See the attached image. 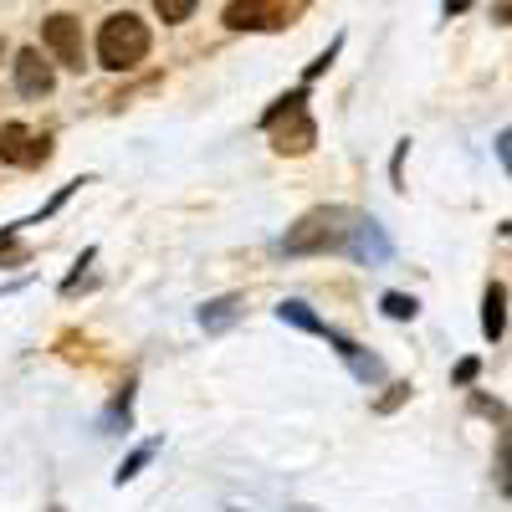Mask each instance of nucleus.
<instances>
[{
	"mask_svg": "<svg viewBox=\"0 0 512 512\" xmlns=\"http://www.w3.org/2000/svg\"><path fill=\"white\" fill-rule=\"evenodd\" d=\"M0 159H11V164H41V159H47V139H31L21 123H6V128H0Z\"/></svg>",
	"mask_w": 512,
	"mask_h": 512,
	"instance_id": "5",
	"label": "nucleus"
},
{
	"mask_svg": "<svg viewBox=\"0 0 512 512\" xmlns=\"http://www.w3.org/2000/svg\"><path fill=\"white\" fill-rule=\"evenodd\" d=\"M477 369H482L477 359H461V364H456V384H472V379H477Z\"/></svg>",
	"mask_w": 512,
	"mask_h": 512,
	"instance_id": "17",
	"label": "nucleus"
},
{
	"mask_svg": "<svg viewBox=\"0 0 512 512\" xmlns=\"http://www.w3.org/2000/svg\"><path fill=\"white\" fill-rule=\"evenodd\" d=\"M149 57V26L134 11H118L98 26V62L108 72H128Z\"/></svg>",
	"mask_w": 512,
	"mask_h": 512,
	"instance_id": "1",
	"label": "nucleus"
},
{
	"mask_svg": "<svg viewBox=\"0 0 512 512\" xmlns=\"http://www.w3.org/2000/svg\"><path fill=\"white\" fill-rule=\"evenodd\" d=\"M344 251H354L359 262H384V256H390V241L379 236V226H374V221H354V226H349Z\"/></svg>",
	"mask_w": 512,
	"mask_h": 512,
	"instance_id": "7",
	"label": "nucleus"
},
{
	"mask_svg": "<svg viewBox=\"0 0 512 512\" xmlns=\"http://www.w3.org/2000/svg\"><path fill=\"white\" fill-rule=\"evenodd\" d=\"M323 338H328V344H333L338 354H344V364H349V369H354V374H359L364 384H369V379H384V364H379L374 354H364L359 344H349V338H344V333H333V328H328Z\"/></svg>",
	"mask_w": 512,
	"mask_h": 512,
	"instance_id": "8",
	"label": "nucleus"
},
{
	"mask_svg": "<svg viewBox=\"0 0 512 512\" xmlns=\"http://www.w3.org/2000/svg\"><path fill=\"white\" fill-rule=\"evenodd\" d=\"M195 6H200V0H154V11H159V21H164V26L190 21V16H195Z\"/></svg>",
	"mask_w": 512,
	"mask_h": 512,
	"instance_id": "13",
	"label": "nucleus"
},
{
	"mask_svg": "<svg viewBox=\"0 0 512 512\" xmlns=\"http://www.w3.org/2000/svg\"><path fill=\"white\" fill-rule=\"evenodd\" d=\"M277 318H282V323H292V328H303V333H328V323H318L303 303H282V308H277Z\"/></svg>",
	"mask_w": 512,
	"mask_h": 512,
	"instance_id": "11",
	"label": "nucleus"
},
{
	"mask_svg": "<svg viewBox=\"0 0 512 512\" xmlns=\"http://www.w3.org/2000/svg\"><path fill=\"white\" fill-rule=\"evenodd\" d=\"M282 0H231L226 6V26L231 31H267V26H282Z\"/></svg>",
	"mask_w": 512,
	"mask_h": 512,
	"instance_id": "4",
	"label": "nucleus"
},
{
	"mask_svg": "<svg viewBox=\"0 0 512 512\" xmlns=\"http://www.w3.org/2000/svg\"><path fill=\"white\" fill-rule=\"evenodd\" d=\"M52 67L47 62H41V52H21L16 57V88L26 93V98H47L52 93Z\"/></svg>",
	"mask_w": 512,
	"mask_h": 512,
	"instance_id": "6",
	"label": "nucleus"
},
{
	"mask_svg": "<svg viewBox=\"0 0 512 512\" xmlns=\"http://www.w3.org/2000/svg\"><path fill=\"white\" fill-rule=\"evenodd\" d=\"M236 313H241L236 297H216V303L200 308V323H205V333H226V328L236 323Z\"/></svg>",
	"mask_w": 512,
	"mask_h": 512,
	"instance_id": "10",
	"label": "nucleus"
},
{
	"mask_svg": "<svg viewBox=\"0 0 512 512\" xmlns=\"http://www.w3.org/2000/svg\"><path fill=\"white\" fill-rule=\"evenodd\" d=\"M338 47H344V41H333V47H328V52H323L318 62H308V77H318V72H328V62L338 57Z\"/></svg>",
	"mask_w": 512,
	"mask_h": 512,
	"instance_id": "16",
	"label": "nucleus"
},
{
	"mask_svg": "<svg viewBox=\"0 0 512 512\" xmlns=\"http://www.w3.org/2000/svg\"><path fill=\"white\" fill-rule=\"evenodd\" d=\"M154 451H159V441H144L134 456H128V461L118 466V477H113V482H118V487H123V482H134V477L144 472V466H149V456H154Z\"/></svg>",
	"mask_w": 512,
	"mask_h": 512,
	"instance_id": "12",
	"label": "nucleus"
},
{
	"mask_svg": "<svg viewBox=\"0 0 512 512\" xmlns=\"http://www.w3.org/2000/svg\"><path fill=\"white\" fill-rule=\"evenodd\" d=\"M349 210H308L287 236H282V251L287 256H318V251H344L349 241Z\"/></svg>",
	"mask_w": 512,
	"mask_h": 512,
	"instance_id": "2",
	"label": "nucleus"
},
{
	"mask_svg": "<svg viewBox=\"0 0 512 512\" xmlns=\"http://www.w3.org/2000/svg\"><path fill=\"white\" fill-rule=\"evenodd\" d=\"M415 313H420V303H415V297H405V292H384V318L410 323Z\"/></svg>",
	"mask_w": 512,
	"mask_h": 512,
	"instance_id": "14",
	"label": "nucleus"
},
{
	"mask_svg": "<svg viewBox=\"0 0 512 512\" xmlns=\"http://www.w3.org/2000/svg\"><path fill=\"white\" fill-rule=\"evenodd\" d=\"M497 154H502V164H507V175H512V128L497 139Z\"/></svg>",
	"mask_w": 512,
	"mask_h": 512,
	"instance_id": "18",
	"label": "nucleus"
},
{
	"mask_svg": "<svg viewBox=\"0 0 512 512\" xmlns=\"http://www.w3.org/2000/svg\"><path fill=\"white\" fill-rule=\"evenodd\" d=\"M502 328H507V287L492 282L487 297H482V333L487 338H502Z\"/></svg>",
	"mask_w": 512,
	"mask_h": 512,
	"instance_id": "9",
	"label": "nucleus"
},
{
	"mask_svg": "<svg viewBox=\"0 0 512 512\" xmlns=\"http://www.w3.org/2000/svg\"><path fill=\"white\" fill-rule=\"evenodd\" d=\"M405 400H410V384H390V395H384L374 410H379V415H390V410H400Z\"/></svg>",
	"mask_w": 512,
	"mask_h": 512,
	"instance_id": "15",
	"label": "nucleus"
},
{
	"mask_svg": "<svg viewBox=\"0 0 512 512\" xmlns=\"http://www.w3.org/2000/svg\"><path fill=\"white\" fill-rule=\"evenodd\" d=\"M41 41H47V52L62 67L82 72V21L77 16H47V21H41Z\"/></svg>",
	"mask_w": 512,
	"mask_h": 512,
	"instance_id": "3",
	"label": "nucleus"
},
{
	"mask_svg": "<svg viewBox=\"0 0 512 512\" xmlns=\"http://www.w3.org/2000/svg\"><path fill=\"white\" fill-rule=\"evenodd\" d=\"M466 6H472V0H446V16H461Z\"/></svg>",
	"mask_w": 512,
	"mask_h": 512,
	"instance_id": "19",
	"label": "nucleus"
}]
</instances>
